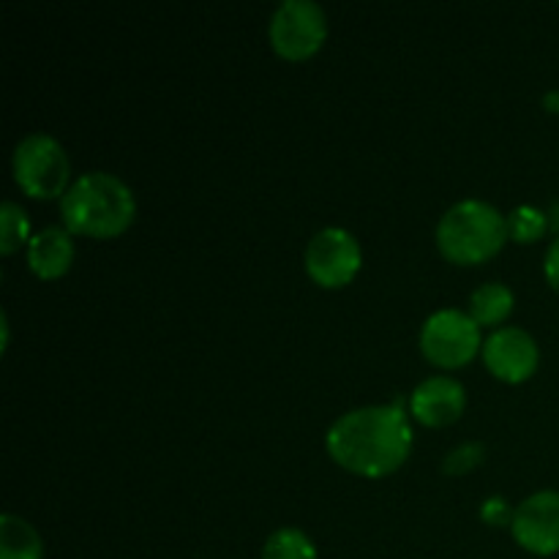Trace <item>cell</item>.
<instances>
[{
  "mask_svg": "<svg viewBox=\"0 0 559 559\" xmlns=\"http://www.w3.org/2000/svg\"><path fill=\"white\" fill-rule=\"evenodd\" d=\"M328 456L358 478L380 480L413 453V426L399 404H374L344 413L328 429Z\"/></svg>",
  "mask_w": 559,
  "mask_h": 559,
  "instance_id": "cell-1",
  "label": "cell"
},
{
  "mask_svg": "<svg viewBox=\"0 0 559 559\" xmlns=\"http://www.w3.org/2000/svg\"><path fill=\"white\" fill-rule=\"evenodd\" d=\"M60 218L71 235L91 240L120 238L136 218L134 191L109 173H87L60 200Z\"/></svg>",
  "mask_w": 559,
  "mask_h": 559,
  "instance_id": "cell-2",
  "label": "cell"
},
{
  "mask_svg": "<svg viewBox=\"0 0 559 559\" xmlns=\"http://www.w3.org/2000/svg\"><path fill=\"white\" fill-rule=\"evenodd\" d=\"M508 240L506 216L480 200L456 202L437 224V249L448 262L462 267L495 260Z\"/></svg>",
  "mask_w": 559,
  "mask_h": 559,
  "instance_id": "cell-3",
  "label": "cell"
},
{
  "mask_svg": "<svg viewBox=\"0 0 559 559\" xmlns=\"http://www.w3.org/2000/svg\"><path fill=\"white\" fill-rule=\"evenodd\" d=\"M14 183L31 200H63L71 189V164L66 147L49 134H31L14 147Z\"/></svg>",
  "mask_w": 559,
  "mask_h": 559,
  "instance_id": "cell-4",
  "label": "cell"
},
{
  "mask_svg": "<svg viewBox=\"0 0 559 559\" xmlns=\"http://www.w3.org/2000/svg\"><path fill=\"white\" fill-rule=\"evenodd\" d=\"M484 349L480 328L467 311H435L420 328V353L437 369H464Z\"/></svg>",
  "mask_w": 559,
  "mask_h": 559,
  "instance_id": "cell-5",
  "label": "cell"
},
{
  "mask_svg": "<svg viewBox=\"0 0 559 559\" xmlns=\"http://www.w3.org/2000/svg\"><path fill=\"white\" fill-rule=\"evenodd\" d=\"M328 38V16L314 0H284L271 16V47L289 63L314 58Z\"/></svg>",
  "mask_w": 559,
  "mask_h": 559,
  "instance_id": "cell-6",
  "label": "cell"
},
{
  "mask_svg": "<svg viewBox=\"0 0 559 559\" xmlns=\"http://www.w3.org/2000/svg\"><path fill=\"white\" fill-rule=\"evenodd\" d=\"M306 273L322 289H344L364 265V251L349 229L328 227L309 240L304 254Z\"/></svg>",
  "mask_w": 559,
  "mask_h": 559,
  "instance_id": "cell-7",
  "label": "cell"
},
{
  "mask_svg": "<svg viewBox=\"0 0 559 559\" xmlns=\"http://www.w3.org/2000/svg\"><path fill=\"white\" fill-rule=\"evenodd\" d=\"M480 355L489 374L508 385H522L540 366L538 344L522 328H497L484 342Z\"/></svg>",
  "mask_w": 559,
  "mask_h": 559,
  "instance_id": "cell-8",
  "label": "cell"
},
{
  "mask_svg": "<svg viewBox=\"0 0 559 559\" xmlns=\"http://www.w3.org/2000/svg\"><path fill=\"white\" fill-rule=\"evenodd\" d=\"M511 535L535 557L559 555V491H538L513 513Z\"/></svg>",
  "mask_w": 559,
  "mask_h": 559,
  "instance_id": "cell-9",
  "label": "cell"
},
{
  "mask_svg": "<svg viewBox=\"0 0 559 559\" xmlns=\"http://www.w3.org/2000/svg\"><path fill=\"white\" fill-rule=\"evenodd\" d=\"M467 407L464 385L453 377H429L409 396V415L426 429H445L456 424Z\"/></svg>",
  "mask_w": 559,
  "mask_h": 559,
  "instance_id": "cell-10",
  "label": "cell"
},
{
  "mask_svg": "<svg viewBox=\"0 0 559 559\" xmlns=\"http://www.w3.org/2000/svg\"><path fill=\"white\" fill-rule=\"evenodd\" d=\"M27 267L41 282H58L74 265V240L66 227H44L27 243Z\"/></svg>",
  "mask_w": 559,
  "mask_h": 559,
  "instance_id": "cell-11",
  "label": "cell"
},
{
  "mask_svg": "<svg viewBox=\"0 0 559 559\" xmlns=\"http://www.w3.org/2000/svg\"><path fill=\"white\" fill-rule=\"evenodd\" d=\"M0 559H44V540L31 522L14 513L0 516Z\"/></svg>",
  "mask_w": 559,
  "mask_h": 559,
  "instance_id": "cell-12",
  "label": "cell"
},
{
  "mask_svg": "<svg viewBox=\"0 0 559 559\" xmlns=\"http://www.w3.org/2000/svg\"><path fill=\"white\" fill-rule=\"evenodd\" d=\"M513 306H516V298H513L511 287L500 282H491L469 295L467 314L478 322V328H495L502 325L513 314Z\"/></svg>",
  "mask_w": 559,
  "mask_h": 559,
  "instance_id": "cell-13",
  "label": "cell"
},
{
  "mask_svg": "<svg viewBox=\"0 0 559 559\" xmlns=\"http://www.w3.org/2000/svg\"><path fill=\"white\" fill-rule=\"evenodd\" d=\"M31 218L25 207L16 205L14 200H5L0 207V254L11 257L31 243Z\"/></svg>",
  "mask_w": 559,
  "mask_h": 559,
  "instance_id": "cell-14",
  "label": "cell"
},
{
  "mask_svg": "<svg viewBox=\"0 0 559 559\" xmlns=\"http://www.w3.org/2000/svg\"><path fill=\"white\" fill-rule=\"evenodd\" d=\"M262 559H317V546L304 530L282 527L265 540Z\"/></svg>",
  "mask_w": 559,
  "mask_h": 559,
  "instance_id": "cell-15",
  "label": "cell"
},
{
  "mask_svg": "<svg viewBox=\"0 0 559 559\" xmlns=\"http://www.w3.org/2000/svg\"><path fill=\"white\" fill-rule=\"evenodd\" d=\"M508 222V238L513 243H538L546 233H549V213L533 205H519L513 207L506 216Z\"/></svg>",
  "mask_w": 559,
  "mask_h": 559,
  "instance_id": "cell-16",
  "label": "cell"
},
{
  "mask_svg": "<svg viewBox=\"0 0 559 559\" xmlns=\"http://www.w3.org/2000/svg\"><path fill=\"white\" fill-rule=\"evenodd\" d=\"M484 456L486 448L480 445V442H467V445H459L448 453L442 469H445V475H451V478H459V475H467L473 473L475 467H480V464H484Z\"/></svg>",
  "mask_w": 559,
  "mask_h": 559,
  "instance_id": "cell-17",
  "label": "cell"
},
{
  "mask_svg": "<svg viewBox=\"0 0 559 559\" xmlns=\"http://www.w3.org/2000/svg\"><path fill=\"white\" fill-rule=\"evenodd\" d=\"M513 513H516V508L508 506V500H502V497H489V500L480 506V519H484L489 527H511Z\"/></svg>",
  "mask_w": 559,
  "mask_h": 559,
  "instance_id": "cell-18",
  "label": "cell"
},
{
  "mask_svg": "<svg viewBox=\"0 0 559 559\" xmlns=\"http://www.w3.org/2000/svg\"><path fill=\"white\" fill-rule=\"evenodd\" d=\"M544 273H546V282H549V287L559 295V238L551 240L549 251H546Z\"/></svg>",
  "mask_w": 559,
  "mask_h": 559,
  "instance_id": "cell-19",
  "label": "cell"
},
{
  "mask_svg": "<svg viewBox=\"0 0 559 559\" xmlns=\"http://www.w3.org/2000/svg\"><path fill=\"white\" fill-rule=\"evenodd\" d=\"M546 109H551V112H559V91L557 93H549V96L544 98Z\"/></svg>",
  "mask_w": 559,
  "mask_h": 559,
  "instance_id": "cell-20",
  "label": "cell"
},
{
  "mask_svg": "<svg viewBox=\"0 0 559 559\" xmlns=\"http://www.w3.org/2000/svg\"><path fill=\"white\" fill-rule=\"evenodd\" d=\"M549 229H555V233H559V202L549 211Z\"/></svg>",
  "mask_w": 559,
  "mask_h": 559,
  "instance_id": "cell-21",
  "label": "cell"
}]
</instances>
